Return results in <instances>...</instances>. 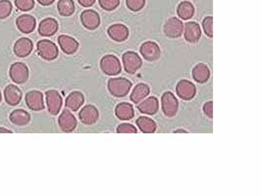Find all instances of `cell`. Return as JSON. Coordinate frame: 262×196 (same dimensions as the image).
Instances as JSON below:
<instances>
[{"instance_id":"1","label":"cell","mask_w":262,"mask_h":196,"mask_svg":"<svg viewBox=\"0 0 262 196\" xmlns=\"http://www.w3.org/2000/svg\"><path fill=\"white\" fill-rule=\"evenodd\" d=\"M108 91L115 98H125L131 91V83L125 78H114L108 81Z\"/></svg>"},{"instance_id":"2","label":"cell","mask_w":262,"mask_h":196,"mask_svg":"<svg viewBox=\"0 0 262 196\" xmlns=\"http://www.w3.org/2000/svg\"><path fill=\"white\" fill-rule=\"evenodd\" d=\"M36 48L38 55L46 61H52L56 59L58 56V52H59L58 48L56 44L50 40L47 39L39 40L36 44Z\"/></svg>"},{"instance_id":"3","label":"cell","mask_w":262,"mask_h":196,"mask_svg":"<svg viewBox=\"0 0 262 196\" xmlns=\"http://www.w3.org/2000/svg\"><path fill=\"white\" fill-rule=\"evenodd\" d=\"M29 68L22 62L12 64L9 70V76L13 83L16 85H23L29 80Z\"/></svg>"},{"instance_id":"4","label":"cell","mask_w":262,"mask_h":196,"mask_svg":"<svg viewBox=\"0 0 262 196\" xmlns=\"http://www.w3.org/2000/svg\"><path fill=\"white\" fill-rule=\"evenodd\" d=\"M100 68L107 76H116L121 73V63L114 55H105L100 60Z\"/></svg>"},{"instance_id":"5","label":"cell","mask_w":262,"mask_h":196,"mask_svg":"<svg viewBox=\"0 0 262 196\" xmlns=\"http://www.w3.org/2000/svg\"><path fill=\"white\" fill-rule=\"evenodd\" d=\"M162 103V110H163L164 115L168 118H173L176 116L179 108V103L177 98L171 93L167 92L162 96L161 99Z\"/></svg>"},{"instance_id":"6","label":"cell","mask_w":262,"mask_h":196,"mask_svg":"<svg viewBox=\"0 0 262 196\" xmlns=\"http://www.w3.org/2000/svg\"><path fill=\"white\" fill-rule=\"evenodd\" d=\"M140 53L146 61L154 62L159 59L161 55V49L154 41H145L140 46Z\"/></svg>"},{"instance_id":"7","label":"cell","mask_w":262,"mask_h":196,"mask_svg":"<svg viewBox=\"0 0 262 196\" xmlns=\"http://www.w3.org/2000/svg\"><path fill=\"white\" fill-rule=\"evenodd\" d=\"M45 98H46V105L48 112L53 116L57 115L62 107V98L60 94L57 91L50 90L46 92Z\"/></svg>"},{"instance_id":"8","label":"cell","mask_w":262,"mask_h":196,"mask_svg":"<svg viewBox=\"0 0 262 196\" xmlns=\"http://www.w3.org/2000/svg\"><path fill=\"white\" fill-rule=\"evenodd\" d=\"M122 59H123L125 71L131 75L136 73V71H138L142 65V61L140 57L133 51H128L124 53Z\"/></svg>"},{"instance_id":"9","label":"cell","mask_w":262,"mask_h":196,"mask_svg":"<svg viewBox=\"0 0 262 196\" xmlns=\"http://www.w3.org/2000/svg\"><path fill=\"white\" fill-rule=\"evenodd\" d=\"M184 32V24L176 17L170 18L164 26V33L170 38H178Z\"/></svg>"},{"instance_id":"10","label":"cell","mask_w":262,"mask_h":196,"mask_svg":"<svg viewBox=\"0 0 262 196\" xmlns=\"http://www.w3.org/2000/svg\"><path fill=\"white\" fill-rule=\"evenodd\" d=\"M176 93H177L179 98H182L183 100L189 101V100H192L193 98H195L196 93H197V89L193 83H191L187 80H182L178 83V85L176 87Z\"/></svg>"},{"instance_id":"11","label":"cell","mask_w":262,"mask_h":196,"mask_svg":"<svg viewBox=\"0 0 262 196\" xmlns=\"http://www.w3.org/2000/svg\"><path fill=\"white\" fill-rule=\"evenodd\" d=\"M33 41L28 37H21L19 38L13 47L14 53L16 56L20 58H25L29 56L33 51Z\"/></svg>"},{"instance_id":"12","label":"cell","mask_w":262,"mask_h":196,"mask_svg":"<svg viewBox=\"0 0 262 196\" xmlns=\"http://www.w3.org/2000/svg\"><path fill=\"white\" fill-rule=\"evenodd\" d=\"M99 110L94 105H87L79 113V118L85 125H93L99 120Z\"/></svg>"},{"instance_id":"13","label":"cell","mask_w":262,"mask_h":196,"mask_svg":"<svg viewBox=\"0 0 262 196\" xmlns=\"http://www.w3.org/2000/svg\"><path fill=\"white\" fill-rule=\"evenodd\" d=\"M81 21L84 27L88 30H96L100 24V18L98 12L94 10H86L81 15Z\"/></svg>"},{"instance_id":"14","label":"cell","mask_w":262,"mask_h":196,"mask_svg":"<svg viewBox=\"0 0 262 196\" xmlns=\"http://www.w3.org/2000/svg\"><path fill=\"white\" fill-rule=\"evenodd\" d=\"M26 104L33 111H41L44 109L43 95L38 91H32L26 95Z\"/></svg>"},{"instance_id":"15","label":"cell","mask_w":262,"mask_h":196,"mask_svg":"<svg viewBox=\"0 0 262 196\" xmlns=\"http://www.w3.org/2000/svg\"><path fill=\"white\" fill-rule=\"evenodd\" d=\"M16 26L21 33L28 34V33H33L34 31L35 26H36V21L33 16L24 14L18 17V19L16 20Z\"/></svg>"},{"instance_id":"16","label":"cell","mask_w":262,"mask_h":196,"mask_svg":"<svg viewBox=\"0 0 262 196\" xmlns=\"http://www.w3.org/2000/svg\"><path fill=\"white\" fill-rule=\"evenodd\" d=\"M58 125L62 131L65 132H71L74 131L77 127V120L75 116L68 109H65L59 116Z\"/></svg>"},{"instance_id":"17","label":"cell","mask_w":262,"mask_h":196,"mask_svg":"<svg viewBox=\"0 0 262 196\" xmlns=\"http://www.w3.org/2000/svg\"><path fill=\"white\" fill-rule=\"evenodd\" d=\"M107 33L111 39L117 42L125 41L129 37V29L122 24H115L110 26Z\"/></svg>"},{"instance_id":"18","label":"cell","mask_w":262,"mask_h":196,"mask_svg":"<svg viewBox=\"0 0 262 196\" xmlns=\"http://www.w3.org/2000/svg\"><path fill=\"white\" fill-rule=\"evenodd\" d=\"M4 98L7 104L16 106L22 100V92L15 85H9L4 90Z\"/></svg>"},{"instance_id":"19","label":"cell","mask_w":262,"mask_h":196,"mask_svg":"<svg viewBox=\"0 0 262 196\" xmlns=\"http://www.w3.org/2000/svg\"><path fill=\"white\" fill-rule=\"evenodd\" d=\"M58 22L53 18H45L39 23L38 33L42 36H51L58 31Z\"/></svg>"},{"instance_id":"20","label":"cell","mask_w":262,"mask_h":196,"mask_svg":"<svg viewBox=\"0 0 262 196\" xmlns=\"http://www.w3.org/2000/svg\"><path fill=\"white\" fill-rule=\"evenodd\" d=\"M58 43L63 52L68 55L74 54L79 48V42L75 38L66 34L58 36Z\"/></svg>"},{"instance_id":"21","label":"cell","mask_w":262,"mask_h":196,"mask_svg":"<svg viewBox=\"0 0 262 196\" xmlns=\"http://www.w3.org/2000/svg\"><path fill=\"white\" fill-rule=\"evenodd\" d=\"M137 109L142 114L154 115L157 113V111L159 109V102H158L157 98L151 97V98L145 99L141 103H139L137 106Z\"/></svg>"},{"instance_id":"22","label":"cell","mask_w":262,"mask_h":196,"mask_svg":"<svg viewBox=\"0 0 262 196\" xmlns=\"http://www.w3.org/2000/svg\"><path fill=\"white\" fill-rule=\"evenodd\" d=\"M201 36V30L196 22H188L185 25V38L191 43H196Z\"/></svg>"},{"instance_id":"23","label":"cell","mask_w":262,"mask_h":196,"mask_svg":"<svg viewBox=\"0 0 262 196\" xmlns=\"http://www.w3.org/2000/svg\"><path fill=\"white\" fill-rule=\"evenodd\" d=\"M85 102V97L80 92L71 93L66 98L65 105L71 111H78Z\"/></svg>"},{"instance_id":"24","label":"cell","mask_w":262,"mask_h":196,"mask_svg":"<svg viewBox=\"0 0 262 196\" xmlns=\"http://www.w3.org/2000/svg\"><path fill=\"white\" fill-rule=\"evenodd\" d=\"M9 118H10V121L12 122V124H14L16 126H20V127L28 125L31 121V115L23 109L14 110L10 114Z\"/></svg>"},{"instance_id":"25","label":"cell","mask_w":262,"mask_h":196,"mask_svg":"<svg viewBox=\"0 0 262 196\" xmlns=\"http://www.w3.org/2000/svg\"><path fill=\"white\" fill-rule=\"evenodd\" d=\"M115 114H116L117 118L122 120V121H129V120L132 119L134 116L132 106L131 104L126 103V102L120 103L116 106Z\"/></svg>"},{"instance_id":"26","label":"cell","mask_w":262,"mask_h":196,"mask_svg":"<svg viewBox=\"0 0 262 196\" xmlns=\"http://www.w3.org/2000/svg\"><path fill=\"white\" fill-rule=\"evenodd\" d=\"M193 78L198 84L206 83L210 78V71L205 64L199 63L193 69Z\"/></svg>"},{"instance_id":"27","label":"cell","mask_w":262,"mask_h":196,"mask_svg":"<svg viewBox=\"0 0 262 196\" xmlns=\"http://www.w3.org/2000/svg\"><path fill=\"white\" fill-rule=\"evenodd\" d=\"M177 13L182 20H190L195 14V7L191 2L183 1L179 4Z\"/></svg>"},{"instance_id":"28","label":"cell","mask_w":262,"mask_h":196,"mask_svg":"<svg viewBox=\"0 0 262 196\" xmlns=\"http://www.w3.org/2000/svg\"><path fill=\"white\" fill-rule=\"evenodd\" d=\"M150 93V90H149V87L145 84H138L134 90L131 92V101L135 104L139 103L142 99L146 98Z\"/></svg>"},{"instance_id":"29","label":"cell","mask_w":262,"mask_h":196,"mask_svg":"<svg viewBox=\"0 0 262 196\" xmlns=\"http://www.w3.org/2000/svg\"><path fill=\"white\" fill-rule=\"evenodd\" d=\"M136 126L142 132L152 133L156 131L155 122L148 117H139L136 119Z\"/></svg>"},{"instance_id":"30","label":"cell","mask_w":262,"mask_h":196,"mask_svg":"<svg viewBox=\"0 0 262 196\" xmlns=\"http://www.w3.org/2000/svg\"><path fill=\"white\" fill-rule=\"evenodd\" d=\"M57 8L61 16L69 17L75 12V3L73 0H59Z\"/></svg>"},{"instance_id":"31","label":"cell","mask_w":262,"mask_h":196,"mask_svg":"<svg viewBox=\"0 0 262 196\" xmlns=\"http://www.w3.org/2000/svg\"><path fill=\"white\" fill-rule=\"evenodd\" d=\"M13 6L9 0H0V20L8 18L12 12Z\"/></svg>"},{"instance_id":"32","label":"cell","mask_w":262,"mask_h":196,"mask_svg":"<svg viewBox=\"0 0 262 196\" xmlns=\"http://www.w3.org/2000/svg\"><path fill=\"white\" fill-rule=\"evenodd\" d=\"M15 5L18 10L28 12L34 7V0H15Z\"/></svg>"},{"instance_id":"33","label":"cell","mask_w":262,"mask_h":196,"mask_svg":"<svg viewBox=\"0 0 262 196\" xmlns=\"http://www.w3.org/2000/svg\"><path fill=\"white\" fill-rule=\"evenodd\" d=\"M99 2L100 7L105 11H113L120 4V0H99Z\"/></svg>"},{"instance_id":"34","label":"cell","mask_w":262,"mask_h":196,"mask_svg":"<svg viewBox=\"0 0 262 196\" xmlns=\"http://www.w3.org/2000/svg\"><path fill=\"white\" fill-rule=\"evenodd\" d=\"M126 3H127V7L131 11L138 12L144 7L145 0H126Z\"/></svg>"},{"instance_id":"35","label":"cell","mask_w":262,"mask_h":196,"mask_svg":"<svg viewBox=\"0 0 262 196\" xmlns=\"http://www.w3.org/2000/svg\"><path fill=\"white\" fill-rule=\"evenodd\" d=\"M202 27L204 30V33L209 37L213 36V18L211 16L204 18L202 21Z\"/></svg>"},{"instance_id":"36","label":"cell","mask_w":262,"mask_h":196,"mask_svg":"<svg viewBox=\"0 0 262 196\" xmlns=\"http://www.w3.org/2000/svg\"><path fill=\"white\" fill-rule=\"evenodd\" d=\"M117 132H119V133H135L136 129L131 124H121L117 128Z\"/></svg>"},{"instance_id":"37","label":"cell","mask_w":262,"mask_h":196,"mask_svg":"<svg viewBox=\"0 0 262 196\" xmlns=\"http://www.w3.org/2000/svg\"><path fill=\"white\" fill-rule=\"evenodd\" d=\"M203 112L208 118H213V102L212 101H207L203 105Z\"/></svg>"},{"instance_id":"38","label":"cell","mask_w":262,"mask_h":196,"mask_svg":"<svg viewBox=\"0 0 262 196\" xmlns=\"http://www.w3.org/2000/svg\"><path fill=\"white\" fill-rule=\"evenodd\" d=\"M79 3L84 7H91L95 4L96 0H78Z\"/></svg>"},{"instance_id":"39","label":"cell","mask_w":262,"mask_h":196,"mask_svg":"<svg viewBox=\"0 0 262 196\" xmlns=\"http://www.w3.org/2000/svg\"><path fill=\"white\" fill-rule=\"evenodd\" d=\"M37 1H38V3H39L40 5H42V6H49V5L53 4V2H54L55 0H37Z\"/></svg>"},{"instance_id":"40","label":"cell","mask_w":262,"mask_h":196,"mask_svg":"<svg viewBox=\"0 0 262 196\" xmlns=\"http://www.w3.org/2000/svg\"><path fill=\"white\" fill-rule=\"evenodd\" d=\"M12 131H9V130H7V129H5V128H1L0 127V133H11Z\"/></svg>"},{"instance_id":"41","label":"cell","mask_w":262,"mask_h":196,"mask_svg":"<svg viewBox=\"0 0 262 196\" xmlns=\"http://www.w3.org/2000/svg\"><path fill=\"white\" fill-rule=\"evenodd\" d=\"M175 132H185V133H186L187 131H184V130H178V131H176Z\"/></svg>"},{"instance_id":"42","label":"cell","mask_w":262,"mask_h":196,"mask_svg":"<svg viewBox=\"0 0 262 196\" xmlns=\"http://www.w3.org/2000/svg\"><path fill=\"white\" fill-rule=\"evenodd\" d=\"M1 101H2V96H1V92H0V103H1Z\"/></svg>"}]
</instances>
